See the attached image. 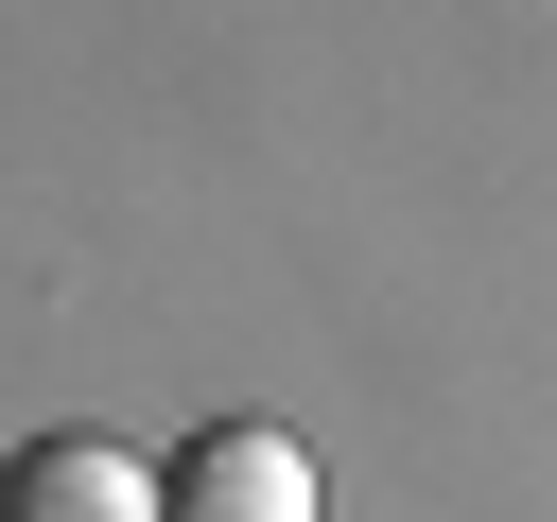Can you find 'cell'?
<instances>
[{"label":"cell","instance_id":"cell-1","mask_svg":"<svg viewBox=\"0 0 557 522\" xmlns=\"http://www.w3.org/2000/svg\"><path fill=\"white\" fill-rule=\"evenodd\" d=\"M157 522H313V452L261 435V418H209V435L157 470Z\"/></svg>","mask_w":557,"mask_h":522},{"label":"cell","instance_id":"cell-2","mask_svg":"<svg viewBox=\"0 0 557 522\" xmlns=\"http://www.w3.org/2000/svg\"><path fill=\"white\" fill-rule=\"evenodd\" d=\"M0 522H157V470L122 435H17L0 452Z\"/></svg>","mask_w":557,"mask_h":522}]
</instances>
